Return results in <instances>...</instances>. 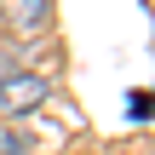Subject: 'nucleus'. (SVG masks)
<instances>
[{"instance_id": "1", "label": "nucleus", "mask_w": 155, "mask_h": 155, "mask_svg": "<svg viewBox=\"0 0 155 155\" xmlns=\"http://www.w3.org/2000/svg\"><path fill=\"white\" fill-rule=\"evenodd\" d=\"M0 35L12 46H35L52 35V0H0Z\"/></svg>"}, {"instance_id": "2", "label": "nucleus", "mask_w": 155, "mask_h": 155, "mask_svg": "<svg viewBox=\"0 0 155 155\" xmlns=\"http://www.w3.org/2000/svg\"><path fill=\"white\" fill-rule=\"evenodd\" d=\"M52 98V75L40 69H17L12 81H0V121H23Z\"/></svg>"}, {"instance_id": "3", "label": "nucleus", "mask_w": 155, "mask_h": 155, "mask_svg": "<svg viewBox=\"0 0 155 155\" xmlns=\"http://www.w3.org/2000/svg\"><path fill=\"white\" fill-rule=\"evenodd\" d=\"M0 155H29V132L17 121H0Z\"/></svg>"}, {"instance_id": "4", "label": "nucleus", "mask_w": 155, "mask_h": 155, "mask_svg": "<svg viewBox=\"0 0 155 155\" xmlns=\"http://www.w3.org/2000/svg\"><path fill=\"white\" fill-rule=\"evenodd\" d=\"M17 69H29V52H23V46H12V40H0V81H12Z\"/></svg>"}, {"instance_id": "5", "label": "nucleus", "mask_w": 155, "mask_h": 155, "mask_svg": "<svg viewBox=\"0 0 155 155\" xmlns=\"http://www.w3.org/2000/svg\"><path fill=\"white\" fill-rule=\"evenodd\" d=\"M150 115H155V98L138 92V98H132V121H150Z\"/></svg>"}, {"instance_id": "6", "label": "nucleus", "mask_w": 155, "mask_h": 155, "mask_svg": "<svg viewBox=\"0 0 155 155\" xmlns=\"http://www.w3.org/2000/svg\"><path fill=\"white\" fill-rule=\"evenodd\" d=\"M144 155H155V138H144Z\"/></svg>"}]
</instances>
